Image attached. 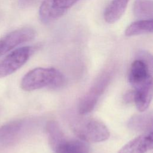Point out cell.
Listing matches in <instances>:
<instances>
[{"label":"cell","mask_w":153,"mask_h":153,"mask_svg":"<svg viewBox=\"0 0 153 153\" xmlns=\"http://www.w3.org/2000/svg\"><path fill=\"white\" fill-rule=\"evenodd\" d=\"M64 81L63 75L53 68H36L23 77L20 86L27 91L44 87H59Z\"/></svg>","instance_id":"obj_1"},{"label":"cell","mask_w":153,"mask_h":153,"mask_svg":"<svg viewBox=\"0 0 153 153\" xmlns=\"http://www.w3.org/2000/svg\"><path fill=\"white\" fill-rule=\"evenodd\" d=\"M72 130L78 139L86 142H103L110 136L109 131L105 124L92 118L75 120L72 124Z\"/></svg>","instance_id":"obj_2"},{"label":"cell","mask_w":153,"mask_h":153,"mask_svg":"<svg viewBox=\"0 0 153 153\" xmlns=\"http://www.w3.org/2000/svg\"><path fill=\"white\" fill-rule=\"evenodd\" d=\"M79 0H44L40 6L39 17L44 23L62 17Z\"/></svg>","instance_id":"obj_3"},{"label":"cell","mask_w":153,"mask_h":153,"mask_svg":"<svg viewBox=\"0 0 153 153\" xmlns=\"http://www.w3.org/2000/svg\"><path fill=\"white\" fill-rule=\"evenodd\" d=\"M31 53L30 47H23L8 54L0 62V78L10 75L20 69L27 61Z\"/></svg>","instance_id":"obj_4"},{"label":"cell","mask_w":153,"mask_h":153,"mask_svg":"<svg viewBox=\"0 0 153 153\" xmlns=\"http://www.w3.org/2000/svg\"><path fill=\"white\" fill-rule=\"evenodd\" d=\"M109 79L110 76L109 74H103L84 96L79 105V112L80 114L85 115L94 109L100 95L108 84Z\"/></svg>","instance_id":"obj_5"},{"label":"cell","mask_w":153,"mask_h":153,"mask_svg":"<svg viewBox=\"0 0 153 153\" xmlns=\"http://www.w3.org/2000/svg\"><path fill=\"white\" fill-rule=\"evenodd\" d=\"M35 32L29 27L15 30L0 39V57L11 51L17 46L32 40Z\"/></svg>","instance_id":"obj_6"},{"label":"cell","mask_w":153,"mask_h":153,"mask_svg":"<svg viewBox=\"0 0 153 153\" xmlns=\"http://www.w3.org/2000/svg\"><path fill=\"white\" fill-rule=\"evenodd\" d=\"M148 57L147 54L142 53L141 58L135 60L131 65L128 81L133 88L152 78Z\"/></svg>","instance_id":"obj_7"},{"label":"cell","mask_w":153,"mask_h":153,"mask_svg":"<svg viewBox=\"0 0 153 153\" xmlns=\"http://www.w3.org/2000/svg\"><path fill=\"white\" fill-rule=\"evenodd\" d=\"M153 146L152 131L140 135L127 142L118 153H146Z\"/></svg>","instance_id":"obj_8"},{"label":"cell","mask_w":153,"mask_h":153,"mask_svg":"<svg viewBox=\"0 0 153 153\" xmlns=\"http://www.w3.org/2000/svg\"><path fill=\"white\" fill-rule=\"evenodd\" d=\"M152 78L134 88L133 101L138 111H145L152 97Z\"/></svg>","instance_id":"obj_9"},{"label":"cell","mask_w":153,"mask_h":153,"mask_svg":"<svg viewBox=\"0 0 153 153\" xmlns=\"http://www.w3.org/2000/svg\"><path fill=\"white\" fill-rule=\"evenodd\" d=\"M25 123L22 120L9 122L0 127V143L9 145L16 141L22 132Z\"/></svg>","instance_id":"obj_10"},{"label":"cell","mask_w":153,"mask_h":153,"mask_svg":"<svg viewBox=\"0 0 153 153\" xmlns=\"http://www.w3.org/2000/svg\"><path fill=\"white\" fill-rule=\"evenodd\" d=\"M129 0H112L104 12L105 20L108 23L118 21L124 13Z\"/></svg>","instance_id":"obj_11"},{"label":"cell","mask_w":153,"mask_h":153,"mask_svg":"<svg viewBox=\"0 0 153 153\" xmlns=\"http://www.w3.org/2000/svg\"><path fill=\"white\" fill-rule=\"evenodd\" d=\"M55 153H88L89 147L87 142L78 139H66L54 151Z\"/></svg>","instance_id":"obj_12"},{"label":"cell","mask_w":153,"mask_h":153,"mask_svg":"<svg viewBox=\"0 0 153 153\" xmlns=\"http://www.w3.org/2000/svg\"><path fill=\"white\" fill-rule=\"evenodd\" d=\"M46 131L49 144L53 151L66 139L60 127L54 121H50L47 123Z\"/></svg>","instance_id":"obj_13"},{"label":"cell","mask_w":153,"mask_h":153,"mask_svg":"<svg viewBox=\"0 0 153 153\" xmlns=\"http://www.w3.org/2000/svg\"><path fill=\"white\" fill-rule=\"evenodd\" d=\"M128 126L136 131H145L146 133L152 131V115L148 114L136 115L130 120Z\"/></svg>","instance_id":"obj_14"},{"label":"cell","mask_w":153,"mask_h":153,"mask_svg":"<svg viewBox=\"0 0 153 153\" xmlns=\"http://www.w3.org/2000/svg\"><path fill=\"white\" fill-rule=\"evenodd\" d=\"M152 19H143L130 24L126 29L125 35L128 36H136L143 33L152 32Z\"/></svg>","instance_id":"obj_15"},{"label":"cell","mask_w":153,"mask_h":153,"mask_svg":"<svg viewBox=\"0 0 153 153\" xmlns=\"http://www.w3.org/2000/svg\"><path fill=\"white\" fill-rule=\"evenodd\" d=\"M134 15L140 19H152L153 4L152 0H136L133 4Z\"/></svg>","instance_id":"obj_16"},{"label":"cell","mask_w":153,"mask_h":153,"mask_svg":"<svg viewBox=\"0 0 153 153\" xmlns=\"http://www.w3.org/2000/svg\"><path fill=\"white\" fill-rule=\"evenodd\" d=\"M39 0H18V2L21 7L27 8L35 4Z\"/></svg>","instance_id":"obj_17"}]
</instances>
